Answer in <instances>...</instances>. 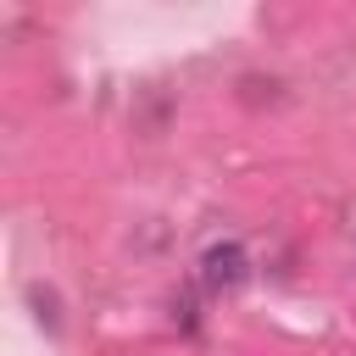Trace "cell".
<instances>
[{
	"label": "cell",
	"mask_w": 356,
	"mask_h": 356,
	"mask_svg": "<svg viewBox=\"0 0 356 356\" xmlns=\"http://www.w3.org/2000/svg\"><path fill=\"white\" fill-rule=\"evenodd\" d=\"M245 273H250V256H245V245H234V239H222V245H211V250L200 256V284H206V289H234Z\"/></svg>",
	"instance_id": "obj_1"
},
{
	"label": "cell",
	"mask_w": 356,
	"mask_h": 356,
	"mask_svg": "<svg viewBox=\"0 0 356 356\" xmlns=\"http://www.w3.org/2000/svg\"><path fill=\"white\" fill-rule=\"evenodd\" d=\"M28 300L39 306V323H44V328H56V323H61V317H56V295H50V289H39V284H33V289H28Z\"/></svg>",
	"instance_id": "obj_2"
}]
</instances>
